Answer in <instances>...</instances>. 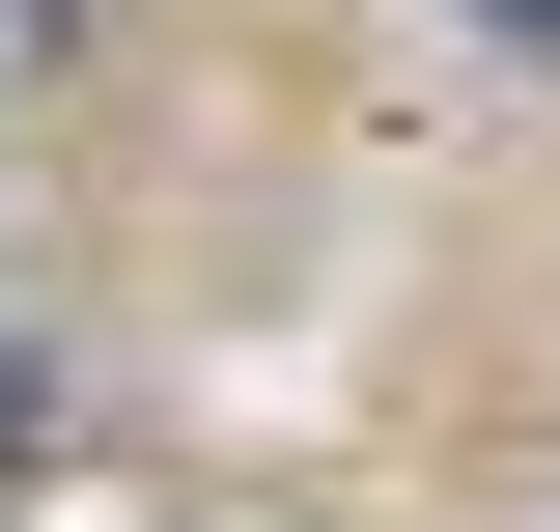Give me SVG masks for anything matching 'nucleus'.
<instances>
[{
    "mask_svg": "<svg viewBox=\"0 0 560 532\" xmlns=\"http://www.w3.org/2000/svg\"><path fill=\"white\" fill-rule=\"evenodd\" d=\"M504 28H533V57H560V0H504Z\"/></svg>",
    "mask_w": 560,
    "mask_h": 532,
    "instance_id": "f257e3e1",
    "label": "nucleus"
}]
</instances>
